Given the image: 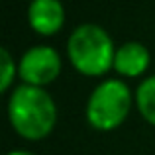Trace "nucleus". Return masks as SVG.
Returning a JSON list of instances; mask_svg holds the SVG:
<instances>
[{
	"mask_svg": "<svg viewBox=\"0 0 155 155\" xmlns=\"http://www.w3.org/2000/svg\"><path fill=\"white\" fill-rule=\"evenodd\" d=\"M8 122L22 140L41 141L55 130L57 104L45 88L18 84L8 96Z\"/></svg>",
	"mask_w": 155,
	"mask_h": 155,
	"instance_id": "nucleus-1",
	"label": "nucleus"
},
{
	"mask_svg": "<svg viewBox=\"0 0 155 155\" xmlns=\"http://www.w3.org/2000/svg\"><path fill=\"white\" fill-rule=\"evenodd\" d=\"M114 39L98 24H81L67 39V59L83 77L98 79L114 71Z\"/></svg>",
	"mask_w": 155,
	"mask_h": 155,
	"instance_id": "nucleus-2",
	"label": "nucleus"
},
{
	"mask_svg": "<svg viewBox=\"0 0 155 155\" xmlns=\"http://www.w3.org/2000/svg\"><path fill=\"white\" fill-rule=\"evenodd\" d=\"M136 96L122 79H104L91 91L84 118L96 132H112L128 120Z\"/></svg>",
	"mask_w": 155,
	"mask_h": 155,
	"instance_id": "nucleus-3",
	"label": "nucleus"
},
{
	"mask_svg": "<svg viewBox=\"0 0 155 155\" xmlns=\"http://www.w3.org/2000/svg\"><path fill=\"white\" fill-rule=\"evenodd\" d=\"M63 61L55 47L51 45H34L22 53L18 59V79L22 84L45 88L55 83L61 75Z\"/></svg>",
	"mask_w": 155,
	"mask_h": 155,
	"instance_id": "nucleus-4",
	"label": "nucleus"
},
{
	"mask_svg": "<svg viewBox=\"0 0 155 155\" xmlns=\"http://www.w3.org/2000/svg\"><path fill=\"white\" fill-rule=\"evenodd\" d=\"M28 24L38 35L51 38L65 26V6L61 0H31L28 6Z\"/></svg>",
	"mask_w": 155,
	"mask_h": 155,
	"instance_id": "nucleus-5",
	"label": "nucleus"
},
{
	"mask_svg": "<svg viewBox=\"0 0 155 155\" xmlns=\"http://www.w3.org/2000/svg\"><path fill=\"white\" fill-rule=\"evenodd\" d=\"M149 63H151V55L141 41H126L116 47L114 71L124 79H137L145 75Z\"/></svg>",
	"mask_w": 155,
	"mask_h": 155,
	"instance_id": "nucleus-6",
	"label": "nucleus"
},
{
	"mask_svg": "<svg viewBox=\"0 0 155 155\" xmlns=\"http://www.w3.org/2000/svg\"><path fill=\"white\" fill-rule=\"evenodd\" d=\"M134 96H136V108L140 116L155 128V75L145 77L137 84Z\"/></svg>",
	"mask_w": 155,
	"mask_h": 155,
	"instance_id": "nucleus-7",
	"label": "nucleus"
},
{
	"mask_svg": "<svg viewBox=\"0 0 155 155\" xmlns=\"http://www.w3.org/2000/svg\"><path fill=\"white\" fill-rule=\"evenodd\" d=\"M0 59H2V73H0V91L8 92L14 84L16 77H18V63L12 57V53L8 47L0 49Z\"/></svg>",
	"mask_w": 155,
	"mask_h": 155,
	"instance_id": "nucleus-8",
	"label": "nucleus"
},
{
	"mask_svg": "<svg viewBox=\"0 0 155 155\" xmlns=\"http://www.w3.org/2000/svg\"><path fill=\"white\" fill-rule=\"evenodd\" d=\"M6 155H34V153L28 151V149H12V151H8Z\"/></svg>",
	"mask_w": 155,
	"mask_h": 155,
	"instance_id": "nucleus-9",
	"label": "nucleus"
},
{
	"mask_svg": "<svg viewBox=\"0 0 155 155\" xmlns=\"http://www.w3.org/2000/svg\"><path fill=\"white\" fill-rule=\"evenodd\" d=\"M30 2H31V0H30Z\"/></svg>",
	"mask_w": 155,
	"mask_h": 155,
	"instance_id": "nucleus-10",
	"label": "nucleus"
}]
</instances>
